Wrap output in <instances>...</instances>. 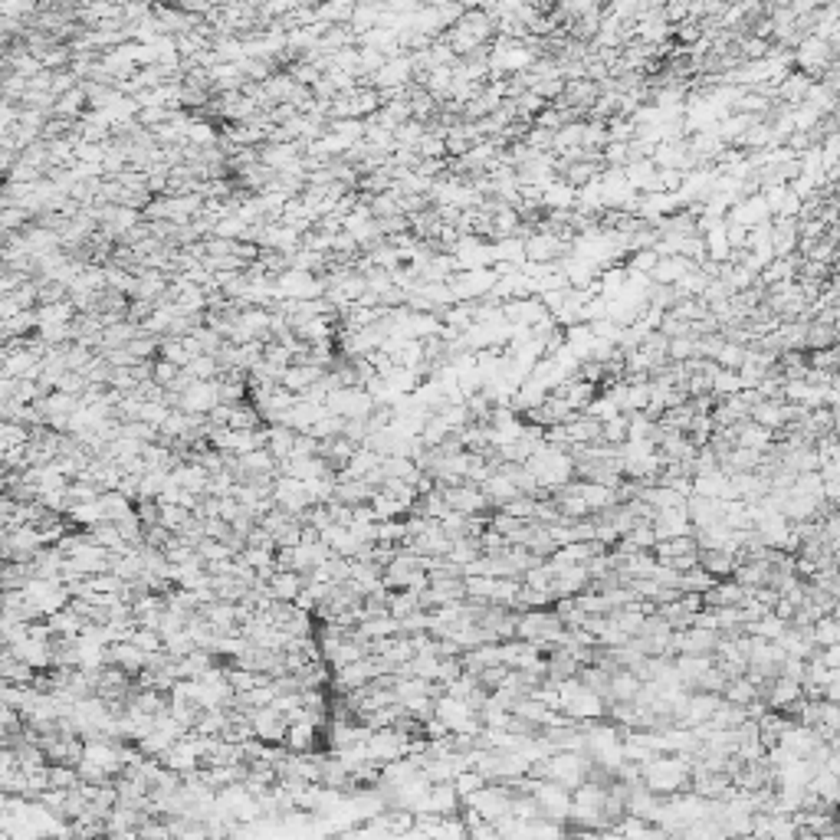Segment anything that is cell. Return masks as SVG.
I'll return each instance as SVG.
<instances>
[{
    "label": "cell",
    "instance_id": "cell-2",
    "mask_svg": "<svg viewBox=\"0 0 840 840\" xmlns=\"http://www.w3.org/2000/svg\"><path fill=\"white\" fill-rule=\"evenodd\" d=\"M315 742H319V726L309 722V719H299V722L286 726L283 745L289 755H309V752H315Z\"/></svg>",
    "mask_w": 840,
    "mask_h": 840
},
{
    "label": "cell",
    "instance_id": "cell-3",
    "mask_svg": "<svg viewBox=\"0 0 840 840\" xmlns=\"http://www.w3.org/2000/svg\"><path fill=\"white\" fill-rule=\"evenodd\" d=\"M453 788H456V794H460V798H470V794H476L479 788H487V778H483L479 771L466 769V771H460V775L453 778Z\"/></svg>",
    "mask_w": 840,
    "mask_h": 840
},
{
    "label": "cell",
    "instance_id": "cell-1",
    "mask_svg": "<svg viewBox=\"0 0 840 840\" xmlns=\"http://www.w3.org/2000/svg\"><path fill=\"white\" fill-rule=\"evenodd\" d=\"M460 804H463V798L456 794L453 781H440V785H430V791H427V798H424V808H420V814L453 818L456 811H460Z\"/></svg>",
    "mask_w": 840,
    "mask_h": 840
}]
</instances>
